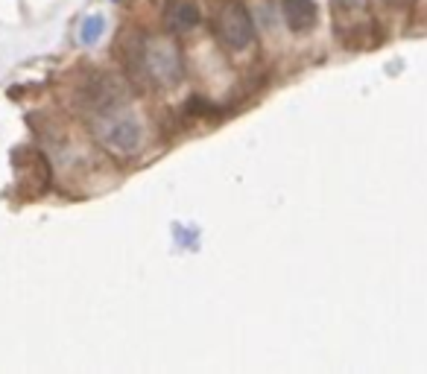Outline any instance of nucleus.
<instances>
[{"label":"nucleus","instance_id":"f257e3e1","mask_svg":"<svg viewBox=\"0 0 427 374\" xmlns=\"http://www.w3.org/2000/svg\"><path fill=\"white\" fill-rule=\"evenodd\" d=\"M88 126L94 141L114 158H132L144 147V123L111 82H97L88 91Z\"/></svg>","mask_w":427,"mask_h":374},{"label":"nucleus","instance_id":"f03ea898","mask_svg":"<svg viewBox=\"0 0 427 374\" xmlns=\"http://www.w3.org/2000/svg\"><path fill=\"white\" fill-rule=\"evenodd\" d=\"M126 68L132 73H144L159 88H173L185 76V58L170 35H132L129 47L123 50Z\"/></svg>","mask_w":427,"mask_h":374},{"label":"nucleus","instance_id":"7ed1b4c3","mask_svg":"<svg viewBox=\"0 0 427 374\" xmlns=\"http://www.w3.org/2000/svg\"><path fill=\"white\" fill-rule=\"evenodd\" d=\"M214 30H217V38L223 42V47L235 50V53L252 47V42H255V24H252V15L240 0H225L217 9Z\"/></svg>","mask_w":427,"mask_h":374},{"label":"nucleus","instance_id":"20e7f679","mask_svg":"<svg viewBox=\"0 0 427 374\" xmlns=\"http://www.w3.org/2000/svg\"><path fill=\"white\" fill-rule=\"evenodd\" d=\"M199 21H202V12L193 0H173L164 12V24L173 32H190Z\"/></svg>","mask_w":427,"mask_h":374},{"label":"nucleus","instance_id":"39448f33","mask_svg":"<svg viewBox=\"0 0 427 374\" xmlns=\"http://www.w3.org/2000/svg\"><path fill=\"white\" fill-rule=\"evenodd\" d=\"M284 21L293 32H307L316 27V4L314 0H284Z\"/></svg>","mask_w":427,"mask_h":374},{"label":"nucleus","instance_id":"423d86ee","mask_svg":"<svg viewBox=\"0 0 427 374\" xmlns=\"http://www.w3.org/2000/svg\"><path fill=\"white\" fill-rule=\"evenodd\" d=\"M103 32H106V18L103 15H88L85 21L80 24V42L85 47H91V44L100 42Z\"/></svg>","mask_w":427,"mask_h":374},{"label":"nucleus","instance_id":"0eeeda50","mask_svg":"<svg viewBox=\"0 0 427 374\" xmlns=\"http://www.w3.org/2000/svg\"><path fill=\"white\" fill-rule=\"evenodd\" d=\"M334 6H340V9H357V6H363V0H334Z\"/></svg>","mask_w":427,"mask_h":374}]
</instances>
